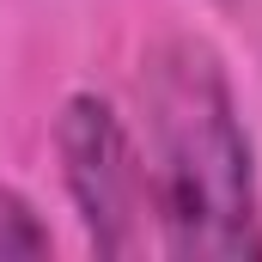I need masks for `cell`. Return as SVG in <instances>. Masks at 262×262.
I'll return each mask as SVG.
<instances>
[{
	"instance_id": "1",
	"label": "cell",
	"mask_w": 262,
	"mask_h": 262,
	"mask_svg": "<svg viewBox=\"0 0 262 262\" xmlns=\"http://www.w3.org/2000/svg\"><path fill=\"white\" fill-rule=\"evenodd\" d=\"M146 177L165 250L183 262H262L256 159L238 98L201 37H165L140 67Z\"/></svg>"
},
{
	"instance_id": "2",
	"label": "cell",
	"mask_w": 262,
	"mask_h": 262,
	"mask_svg": "<svg viewBox=\"0 0 262 262\" xmlns=\"http://www.w3.org/2000/svg\"><path fill=\"white\" fill-rule=\"evenodd\" d=\"M55 152H61L67 201H73L92 250L134 256L146 244L152 177H146V159L134 152V134L116 116V104L98 92H73L55 116Z\"/></svg>"
},
{
	"instance_id": "3",
	"label": "cell",
	"mask_w": 262,
	"mask_h": 262,
	"mask_svg": "<svg viewBox=\"0 0 262 262\" xmlns=\"http://www.w3.org/2000/svg\"><path fill=\"white\" fill-rule=\"evenodd\" d=\"M49 250H55V238L37 220V207L18 195L12 183H0V262H37Z\"/></svg>"
}]
</instances>
